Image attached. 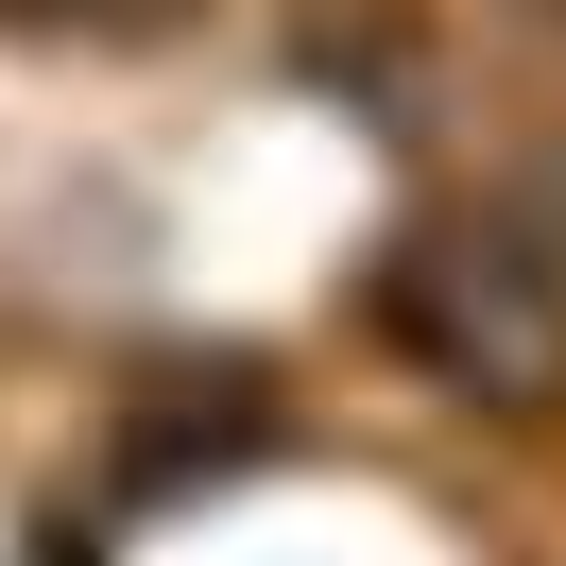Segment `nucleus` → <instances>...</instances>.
Masks as SVG:
<instances>
[{
  "label": "nucleus",
  "instance_id": "nucleus-1",
  "mask_svg": "<svg viewBox=\"0 0 566 566\" xmlns=\"http://www.w3.org/2000/svg\"><path fill=\"white\" fill-rule=\"evenodd\" d=\"M395 344L463 395V412H549L566 395V241L515 207H463L429 241H395Z\"/></svg>",
  "mask_w": 566,
  "mask_h": 566
},
{
  "label": "nucleus",
  "instance_id": "nucleus-2",
  "mask_svg": "<svg viewBox=\"0 0 566 566\" xmlns=\"http://www.w3.org/2000/svg\"><path fill=\"white\" fill-rule=\"evenodd\" d=\"M35 18H104V35L138 18V35H155V18H189V0H35Z\"/></svg>",
  "mask_w": 566,
  "mask_h": 566
}]
</instances>
